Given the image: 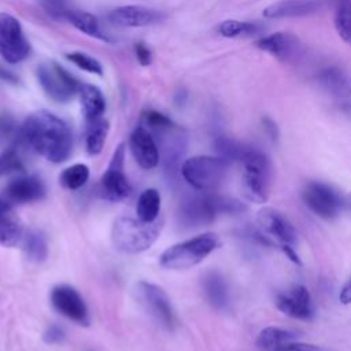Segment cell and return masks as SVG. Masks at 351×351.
<instances>
[{"label": "cell", "instance_id": "obj_26", "mask_svg": "<svg viewBox=\"0 0 351 351\" xmlns=\"http://www.w3.org/2000/svg\"><path fill=\"white\" fill-rule=\"evenodd\" d=\"M66 19L74 26L77 27L80 32L103 40V41H108V37L101 32L99 21L95 15L85 12V11H77V10H69L66 14Z\"/></svg>", "mask_w": 351, "mask_h": 351}, {"label": "cell", "instance_id": "obj_12", "mask_svg": "<svg viewBox=\"0 0 351 351\" xmlns=\"http://www.w3.org/2000/svg\"><path fill=\"white\" fill-rule=\"evenodd\" d=\"M256 221L259 232L271 244L273 241H277L280 248L284 245L295 247L298 241V233L285 214L271 207H263L258 211Z\"/></svg>", "mask_w": 351, "mask_h": 351}, {"label": "cell", "instance_id": "obj_16", "mask_svg": "<svg viewBox=\"0 0 351 351\" xmlns=\"http://www.w3.org/2000/svg\"><path fill=\"white\" fill-rule=\"evenodd\" d=\"M159 136V155L162 152V160L165 171L174 176L178 169L180 159L186 149V134L176 125L156 133Z\"/></svg>", "mask_w": 351, "mask_h": 351}, {"label": "cell", "instance_id": "obj_37", "mask_svg": "<svg viewBox=\"0 0 351 351\" xmlns=\"http://www.w3.org/2000/svg\"><path fill=\"white\" fill-rule=\"evenodd\" d=\"M43 5L45 11L55 18H66V14L69 11L63 0H43Z\"/></svg>", "mask_w": 351, "mask_h": 351}, {"label": "cell", "instance_id": "obj_7", "mask_svg": "<svg viewBox=\"0 0 351 351\" xmlns=\"http://www.w3.org/2000/svg\"><path fill=\"white\" fill-rule=\"evenodd\" d=\"M37 77L45 93L55 101H67L81 88L78 81L55 62L40 64Z\"/></svg>", "mask_w": 351, "mask_h": 351}, {"label": "cell", "instance_id": "obj_33", "mask_svg": "<svg viewBox=\"0 0 351 351\" xmlns=\"http://www.w3.org/2000/svg\"><path fill=\"white\" fill-rule=\"evenodd\" d=\"M89 178V167L84 163H77L73 165L62 171L59 176L60 184L67 188V189H80L81 186L85 185V182Z\"/></svg>", "mask_w": 351, "mask_h": 351}, {"label": "cell", "instance_id": "obj_9", "mask_svg": "<svg viewBox=\"0 0 351 351\" xmlns=\"http://www.w3.org/2000/svg\"><path fill=\"white\" fill-rule=\"evenodd\" d=\"M137 298L144 310L163 328L173 329L176 324L174 311L167 293L159 285L148 281L137 284Z\"/></svg>", "mask_w": 351, "mask_h": 351}, {"label": "cell", "instance_id": "obj_38", "mask_svg": "<svg viewBox=\"0 0 351 351\" xmlns=\"http://www.w3.org/2000/svg\"><path fill=\"white\" fill-rule=\"evenodd\" d=\"M64 339V332L58 325H51L44 332V341L48 344H56L60 343Z\"/></svg>", "mask_w": 351, "mask_h": 351}, {"label": "cell", "instance_id": "obj_3", "mask_svg": "<svg viewBox=\"0 0 351 351\" xmlns=\"http://www.w3.org/2000/svg\"><path fill=\"white\" fill-rule=\"evenodd\" d=\"M163 221L144 222L138 218L119 217L111 229L112 244L117 250L126 254H138L148 250L159 237Z\"/></svg>", "mask_w": 351, "mask_h": 351}, {"label": "cell", "instance_id": "obj_23", "mask_svg": "<svg viewBox=\"0 0 351 351\" xmlns=\"http://www.w3.org/2000/svg\"><path fill=\"white\" fill-rule=\"evenodd\" d=\"M295 340H298L295 332L278 326H267L259 332L255 343L259 351H280Z\"/></svg>", "mask_w": 351, "mask_h": 351}, {"label": "cell", "instance_id": "obj_11", "mask_svg": "<svg viewBox=\"0 0 351 351\" xmlns=\"http://www.w3.org/2000/svg\"><path fill=\"white\" fill-rule=\"evenodd\" d=\"M304 204L318 217L330 219L335 218L343 204V197L330 185L319 181H311L304 185L302 191Z\"/></svg>", "mask_w": 351, "mask_h": 351}, {"label": "cell", "instance_id": "obj_34", "mask_svg": "<svg viewBox=\"0 0 351 351\" xmlns=\"http://www.w3.org/2000/svg\"><path fill=\"white\" fill-rule=\"evenodd\" d=\"M23 171L25 166L15 147H10L0 154V177Z\"/></svg>", "mask_w": 351, "mask_h": 351}, {"label": "cell", "instance_id": "obj_39", "mask_svg": "<svg viewBox=\"0 0 351 351\" xmlns=\"http://www.w3.org/2000/svg\"><path fill=\"white\" fill-rule=\"evenodd\" d=\"M280 351H329L326 348H322L315 344H308V343H302L299 340H295L285 347H282Z\"/></svg>", "mask_w": 351, "mask_h": 351}, {"label": "cell", "instance_id": "obj_29", "mask_svg": "<svg viewBox=\"0 0 351 351\" xmlns=\"http://www.w3.org/2000/svg\"><path fill=\"white\" fill-rule=\"evenodd\" d=\"M218 32L223 37L229 38H239V37H252L263 32V26L255 22H243V21H234L228 19L223 21L218 26Z\"/></svg>", "mask_w": 351, "mask_h": 351}, {"label": "cell", "instance_id": "obj_25", "mask_svg": "<svg viewBox=\"0 0 351 351\" xmlns=\"http://www.w3.org/2000/svg\"><path fill=\"white\" fill-rule=\"evenodd\" d=\"M23 225L14 211L0 215V244L4 247H15L23 240Z\"/></svg>", "mask_w": 351, "mask_h": 351}, {"label": "cell", "instance_id": "obj_44", "mask_svg": "<svg viewBox=\"0 0 351 351\" xmlns=\"http://www.w3.org/2000/svg\"><path fill=\"white\" fill-rule=\"evenodd\" d=\"M12 210V203H10L4 196H0V215L11 213Z\"/></svg>", "mask_w": 351, "mask_h": 351}, {"label": "cell", "instance_id": "obj_4", "mask_svg": "<svg viewBox=\"0 0 351 351\" xmlns=\"http://www.w3.org/2000/svg\"><path fill=\"white\" fill-rule=\"evenodd\" d=\"M217 247L218 237L214 233H203L166 248L159 258V263L170 270L189 269L200 263Z\"/></svg>", "mask_w": 351, "mask_h": 351}, {"label": "cell", "instance_id": "obj_10", "mask_svg": "<svg viewBox=\"0 0 351 351\" xmlns=\"http://www.w3.org/2000/svg\"><path fill=\"white\" fill-rule=\"evenodd\" d=\"M30 47L21 23L12 15L0 12V55L8 63H19L29 55Z\"/></svg>", "mask_w": 351, "mask_h": 351}, {"label": "cell", "instance_id": "obj_30", "mask_svg": "<svg viewBox=\"0 0 351 351\" xmlns=\"http://www.w3.org/2000/svg\"><path fill=\"white\" fill-rule=\"evenodd\" d=\"M107 132H108V123L106 119L100 118L97 121L88 122L85 145H86V151L90 155H97L101 152L106 137H107Z\"/></svg>", "mask_w": 351, "mask_h": 351}, {"label": "cell", "instance_id": "obj_27", "mask_svg": "<svg viewBox=\"0 0 351 351\" xmlns=\"http://www.w3.org/2000/svg\"><path fill=\"white\" fill-rule=\"evenodd\" d=\"M23 250L29 261L41 263L48 255V243L45 234L38 229H30L23 236Z\"/></svg>", "mask_w": 351, "mask_h": 351}, {"label": "cell", "instance_id": "obj_19", "mask_svg": "<svg viewBox=\"0 0 351 351\" xmlns=\"http://www.w3.org/2000/svg\"><path fill=\"white\" fill-rule=\"evenodd\" d=\"M165 18V15L156 10L145 8L141 5H125L115 8L110 12L108 19L119 26H129V27H137V26H147L160 22Z\"/></svg>", "mask_w": 351, "mask_h": 351}, {"label": "cell", "instance_id": "obj_14", "mask_svg": "<svg viewBox=\"0 0 351 351\" xmlns=\"http://www.w3.org/2000/svg\"><path fill=\"white\" fill-rule=\"evenodd\" d=\"M276 306L281 313L291 318L307 321L314 315L311 295L308 289L300 284H295L280 292L276 298Z\"/></svg>", "mask_w": 351, "mask_h": 351}, {"label": "cell", "instance_id": "obj_5", "mask_svg": "<svg viewBox=\"0 0 351 351\" xmlns=\"http://www.w3.org/2000/svg\"><path fill=\"white\" fill-rule=\"evenodd\" d=\"M243 163V189L248 200L265 203L269 199L271 165L266 154L254 147H247L241 160Z\"/></svg>", "mask_w": 351, "mask_h": 351}, {"label": "cell", "instance_id": "obj_21", "mask_svg": "<svg viewBox=\"0 0 351 351\" xmlns=\"http://www.w3.org/2000/svg\"><path fill=\"white\" fill-rule=\"evenodd\" d=\"M318 84L336 99L351 97V77L337 66H326L317 75Z\"/></svg>", "mask_w": 351, "mask_h": 351}, {"label": "cell", "instance_id": "obj_43", "mask_svg": "<svg viewBox=\"0 0 351 351\" xmlns=\"http://www.w3.org/2000/svg\"><path fill=\"white\" fill-rule=\"evenodd\" d=\"M281 250H282V252L293 262V263H296V265H302V262H300V259H299V255L296 254V251H295V247H291V245H284V247H281Z\"/></svg>", "mask_w": 351, "mask_h": 351}, {"label": "cell", "instance_id": "obj_35", "mask_svg": "<svg viewBox=\"0 0 351 351\" xmlns=\"http://www.w3.org/2000/svg\"><path fill=\"white\" fill-rule=\"evenodd\" d=\"M67 59L74 63L75 66H78L80 69L92 73V74H97L101 75L103 74V67L100 64L99 60H96L95 58L89 56L88 53L84 52H71L67 55Z\"/></svg>", "mask_w": 351, "mask_h": 351}, {"label": "cell", "instance_id": "obj_6", "mask_svg": "<svg viewBox=\"0 0 351 351\" xmlns=\"http://www.w3.org/2000/svg\"><path fill=\"white\" fill-rule=\"evenodd\" d=\"M229 162L221 156H193L181 166L184 180L196 191L213 192L226 177Z\"/></svg>", "mask_w": 351, "mask_h": 351}, {"label": "cell", "instance_id": "obj_24", "mask_svg": "<svg viewBox=\"0 0 351 351\" xmlns=\"http://www.w3.org/2000/svg\"><path fill=\"white\" fill-rule=\"evenodd\" d=\"M80 99L84 115L88 122H93L101 118L106 101L101 92L93 85H82L80 88Z\"/></svg>", "mask_w": 351, "mask_h": 351}, {"label": "cell", "instance_id": "obj_42", "mask_svg": "<svg viewBox=\"0 0 351 351\" xmlns=\"http://www.w3.org/2000/svg\"><path fill=\"white\" fill-rule=\"evenodd\" d=\"M339 299L343 304H348L351 303V277L346 281V284L341 287L340 293H339Z\"/></svg>", "mask_w": 351, "mask_h": 351}, {"label": "cell", "instance_id": "obj_40", "mask_svg": "<svg viewBox=\"0 0 351 351\" xmlns=\"http://www.w3.org/2000/svg\"><path fill=\"white\" fill-rule=\"evenodd\" d=\"M134 51H136V56H137V60L140 62V64L143 66H148L152 60V56H151V51L143 44V43H138L136 47H134Z\"/></svg>", "mask_w": 351, "mask_h": 351}, {"label": "cell", "instance_id": "obj_31", "mask_svg": "<svg viewBox=\"0 0 351 351\" xmlns=\"http://www.w3.org/2000/svg\"><path fill=\"white\" fill-rule=\"evenodd\" d=\"M335 26L339 36L351 44V0H335Z\"/></svg>", "mask_w": 351, "mask_h": 351}, {"label": "cell", "instance_id": "obj_41", "mask_svg": "<svg viewBox=\"0 0 351 351\" xmlns=\"http://www.w3.org/2000/svg\"><path fill=\"white\" fill-rule=\"evenodd\" d=\"M262 125H263V129H265V132L267 133V136H269L273 141H276V140L278 138V128H277L276 122L271 121L270 118L265 117V118L262 119Z\"/></svg>", "mask_w": 351, "mask_h": 351}, {"label": "cell", "instance_id": "obj_8", "mask_svg": "<svg viewBox=\"0 0 351 351\" xmlns=\"http://www.w3.org/2000/svg\"><path fill=\"white\" fill-rule=\"evenodd\" d=\"M123 159L125 145L119 144L99 184V193L106 200L121 202L132 195V186L123 173Z\"/></svg>", "mask_w": 351, "mask_h": 351}, {"label": "cell", "instance_id": "obj_45", "mask_svg": "<svg viewBox=\"0 0 351 351\" xmlns=\"http://www.w3.org/2000/svg\"><path fill=\"white\" fill-rule=\"evenodd\" d=\"M344 203H346V204H347V206H348V207H350V208H351V195H350V196H348V197H347V200H346V202H344Z\"/></svg>", "mask_w": 351, "mask_h": 351}, {"label": "cell", "instance_id": "obj_36", "mask_svg": "<svg viewBox=\"0 0 351 351\" xmlns=\"http://www.w3.org/2000/svg\"><path fill=\"white\" fill-rule=\"evenodd\" d=\"M144 123L148 126L149 130H152L155 133L165 130L174 125L170 118H167L166 115H163L158 111H152V110L144 112Z\"/></svg>", "mask_w": 351, "mask_h": 351}, {"label": "cell", "instance_id": "obj_13", "mask_svg": "<svg viewBox=\"0 0 351 351\" xmlns=\"http://www.w3.org/2000/svg\"><path fill=\"white\" fill-rule=\"evenodd\" d=\"M52 306L66 318L77 322L78 325L88 326L90 322L88 307L78 293L70 285H58L51 291Z\"/></svg>", "mask_w": 351, "mask_h": 351}, {"label": "cell", "instance_id": "obj_17", "mask_svg": "<svg viewBox=\"0 0 351 351\" xmlns=\"http://www.w3.org/2000/svg\"><path fill=\"white\" fill-rule=\"evenodd\" d=\"M130 149L136 162L143 169H154L158 166L160 156L158 144L151 132L143 126H138L130 134Z\"/></svg>", "mask_w": 351, "mask_h": 351}, {"label": "cell", "instance_id": "obj_20", "mask_svg": "<svg viewBox=\"0 0 351 351\" xmlns=\"http://www.w3.org/2000/svg\"><path fill=\"white\" fill-rule=\"evenodd\" d=\"M321 0H280L263 10V16L269 19L306 16L319 10Z\"/></svg>", "mask_w": 351, "mask_h": 351}, {"label": "cell", "instance_id": "obj_15", "mask_svg": "<svg viewBox=\"0 0 351 351\" xmlns=\"http://www.w3.org/2000/svg\"><path fill=\"white\" fill-rule=\"evenodd\" d=\"M256 47L265 52H269L284 63L296 62L303 53L300 40L292 33L285 32H277L259 38L256 41Z\"/></svg>", "mask_w": 351, "mask_h": 351}, {"label": "cell", "instance_id": "obj_18", "mask_svg": "<svg viewBox=\"0 0 351 351\" xmlns=\"http://www.w3.org/2000/svg\"><path fill=\"white\" fill-rule=\"evenodd\" d=\"M3 196L10 203H32L41 200L45 196V186L40 178L34 176H23L8 182Z\"/></svg>", "mask_w": 351, "mask_h": 351}, {"label": "cell", "instance_id": "obj_28", "mask_svg": "<svg viewBox=\"0 0 351 351\" xmlns=\"http://www.w3.org/2000/svg\"><path fill=\"white\" fill-rule=\"evenodd\" d=\"M160 210V195L156 189L148 188L138 196L136 214L144 222H154L158 219Z\"/></svg>", "mask_w": 351, "mask_h": 351}, {"label": "cell", "instance_id": "obj_22", "mask_svg": "<svg viewBox=\"0 0 351 351\" xmlns=\"http://www.w3.org/2000/svg\"><path fill=\"white\" fill-rule=\"evenodd\" d=\"M203 292L208 303L217 310H226L229 306V289L225 278L217 273L210 271L203 277Z\"/></svg>", "mask_w": 351, "mask_h": 351}, {"label": "cell", "instance_id": "obj_32", "mask_svg": "<svg viewBox=\"0 0 351 351\" xmlns=\"http://www.w3.org/2000/svg\"><path fill=\"white\" fill-rule=\"evenodd\" d=\"M214 147H215V151H217L218 156H221L226 162L232 163L234 160H239V162L241 160V158H243L248 145H245L243 143H239L236 140H232L229 137L221 136L215 140Z\"/></svg>", "mask_w": 351, "mask_h": 351}, {"label": "cell", "instance_id": "obj_2", "mask_svg": "<svg viewBox=\"0 0 351 351\" xmlns=\"http://www.w3.org/2000/svg\"><path fill=\"white\" fill-rule=\"evenodd\" d=\"M245 210L247 206L237 199L214 192H199L186 196L180 203L177 218L182 228L193 229L210 225L218 215L239 214Z\"/></svg>", "mask_w": 351, "mask_h": 351}, {"label": "cell", "instance_id": "obj_1", "mask_svg": "<svg viewBox=\"0 0 351 351\" xmlns=\"http://www.w3.org/2000/svg\"><path fill=\"white\" fill-rule=\"evenodd\" d=\"M18 141L53 163L64 162L73 148V136L69 126L48 111L32 114L18 132Z\"/></svg>", "mask_w": 351, "mask_h": 351}]
</instances>
